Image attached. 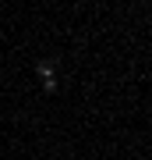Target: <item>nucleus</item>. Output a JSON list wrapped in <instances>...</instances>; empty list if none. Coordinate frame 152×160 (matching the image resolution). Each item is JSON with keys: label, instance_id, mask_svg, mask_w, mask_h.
I'll use <instances>...</instances> for the list:
<instances>
[{"label": "nucleus", "instance_id": "nucleus-1", "mask_svg": "<svg viewBox=\"0 0 152 160\" xmlns=\"http://www.w3.org/2000/svg\"><path fill=\"white\" fill-rule=\"evenodd\" d=\"M35 75L39 78H53V61H39L35 64Z\"/></svg>", "mask_w": 152, "mask_h": 160}, {"label": "nucleus", "instance_id": "nucleus-2", "mask_svg": "<svg viewBox=\"0 0 152 160\" xmlns=\"http://www.w3.org/2000/svg\"><path fill=\"white\" fill-rule=\"evenodd\" d=\"M43 89L46 92H57V78H43Z\"/></svg>", "mask_w": 152, "mask_h": 160}]
</instances>
